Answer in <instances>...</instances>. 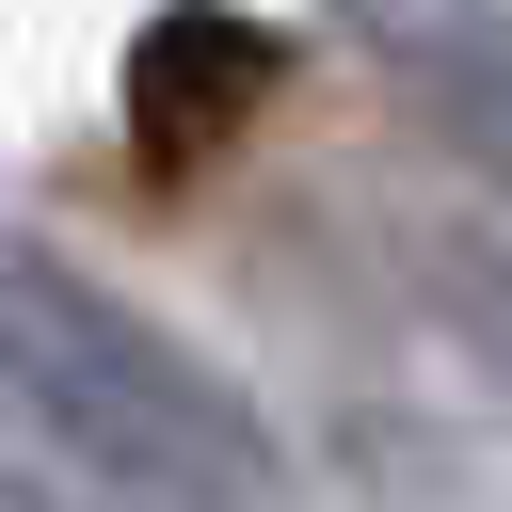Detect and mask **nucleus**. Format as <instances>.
Masks as SVG:
<instances>
[{
    "label": "nucleus",
    "mask_w": 512,
    "mask_h": 512,
    "mask_svg": "<svg viewBox=\"0 0 512 512\" xmlns=\"http://www.w3.org/2000/svg\"><path fill=\"white\" fill-rule=\"evenodd\" d=\"M0 512H64V480H16V448H0Z\"/></svg>",
    "instance_id": "6"
},
{
    "label": "nucleus",
    "mask_w": 512,
    "mask_h": 512,
    "mask_svg": "<svg viewBox=\"0 0 512 512\" xmlns=\"http://www.w3.org/2000/svg\"><path fill=\"white\" fill-rule=\"evenodd\" d=\"M320 16L368 48L416 144H448L464 176L512 160V0H320Z\"/></svg>",
    "instance_id": "3"
},
{
    "label": "nucleus",
    "mask_w": 512,
    "mask_h": 512,
    "mask_svg": "<svg viewBox=\"0 0 512 512\" xmlns=\"http://www.w3.org/2000/svg\"><path fill=\"white\" fill-rule=\"evenodd\" d=\"M384 288L432 304V336H448L464 368L512 352V304H496V208H400V224H384Z\"/></svg>",
    "instance_id": "5"
},
{
    "label": "nucleus",
    "mask_w": 512,
    "mask_h": 512,
    "mask_svg": "<svg viewBox=\"0 0 512 512\" xmlns=\"http://www.w3.org/2000/svg\"><path fill=\"white\" fill-rule=\"evenodd\" d=\"M272 96H288V32L240 16V0H144V32L112 48V112H128L144 160H208Z\"/></svg>",
    "instance_id": "2"
},
{
    "label": "nucleus",
    "mask_w": 512,
    "mask_h": 512,
    "mask_svg": "<svg viewBox=\"0 0 512 512\" xmlns=\"http://www.w3.org/2000/svg\"><path fill=\"white\" fill-rule=\"evenodd\" d=\"M320 464H336L352 512H496V448L448 400H336L320 416Z\"/></svg>",
    "instance_id": "4"
},
{
    "label": "nucleus",
    "mask_w": 512,
    "mask_h": 512,
    "mask_svg": "<svg viewBox=\"0 0 512 512\" xmlns=\"http://www.w3.org/2000/svg\"><path fill=\"white\" fill-rule=\"evenodd\" d=\"M0 416H16L32 480L96 496V512H288L272 400L16 208H0Z\"/></svg>",
    "instance_id": "1"
}]
</instances>
